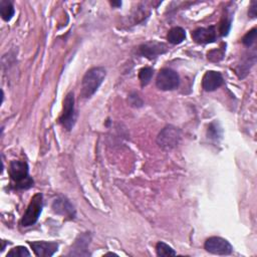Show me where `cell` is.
<instances>
[{"label":"cell","instance_id":"18","mask_svg":"<svg viewBox=\"0 0 257 257\" xmlns=\"http://www.w3.org/2000/svg\"><path fill=\"white\" fill-rule=\"evenodd\" d=\"M25 256H30V253L24 246H16L12 248L6 255V257H25Z\"/></svg>","mask_w":257,"mask_h":257},{"label":"cell","instance_id":"13","mask_svg":"<svg viewBox=\"0 0 257 257\" xmlns=\"http://www.w3.org/2000/svg\"><path fill=\"white\" fill-rule=\"evenodd\" d=\"M186 38V32L182 27L176 26L169 30L167 34V39L172 44H180Z\"/></svg>","mask_w":257,"mask_h":257},{"label":"cell","instance_id":"11","mask_svg":"<svg viewBox=\"0 0 257 257\" xmlns=\"http://www.w3.org/2000/svg\"><path fill=\"white\" fill-rule=\"evenodd\" d=\"M168 50V47L166 44L157 42V41H151L147 42L145 44H142L140 46V52L142 55L148 58H155L159 56L160 54L165 53Z\"/></svg>","mask_w":257,"mask_h":257},{"label":"cell","instance_id":"21","mask_svg":"<svg viewBox=\"0 0 257 257\" xmlns=\"http://www.w3.org/2000/svg\"><path fill=\"white\" fill-rule=\"evenodd\" d=\"M256 13H257V2L256 1H252L249 10H248V15L251 18H255L256 17Z\"/></svg>","mask_w":257,"mask_h":257},{"label":"cell","instance_id":"5","mask_svg":"<svg viewBox=\"0 0 257 257\" xmlns=\"http://www.w3.org/2000/svg\"><path fill=\"white\" fill-rule=\"evenodd\" d=\"M180 84L179 74L171 68H163L159 71L156 79V85L161 90H173Z\"/></svg>","mask_w":257,"mask_h":257},{"label":"cell","instance_id":"4","mask_svg":"<svg viewBox=\"0 0 257 257\" xmlns=\"http://www.w3.org/2000/svg\"><path fill=\"white\" fill-rule=\"evenodd\" d=\"M181 140V132L179 128L173 125L165 126L157 138V144L163 150H172L176 148Z\"/></svg>","mask_w":257,"mask_h":257},{"label":"cell","instance_id":"9","mask_svg":"<svg viewBox=\"0 0 257 257\" xmlns=\"http://www.w3.org/2000/svg\"><path fill=\"white\" fill-rule=\"evenodd\" d=\"M224 82L223 76L219 71L208 70L202 79V87L206 91H213L219 88Z\"/></svg>","mask_w":257,"mask_h":257},{"label":"cell","instance_id":"8","mask_svg":"<svg viewBox=\"0 0 257 257\" xmlns=\"http://www.w3.org/2000/svg\"><path fill=\"white\" fill-rule=\"evenodd\" d=\"M192 38L199 44L212 43L217 38V31L214 26L197 28L192 32Z\"/></svg>","mask_w":257,"mask_h":257},{"label":"cell","instance_id":"7","mask_svg":"<svg viewBox=\"0 0 257 257\" xmlns=\"http://www.w3.org/2000/svg\"><path fill=\"white\" fill-rule=\"evenodd\" d=\"M204 248L206 251L216 255H229L233 251L232 245L224 238L213 236L205 241Z\"/></svg>","mask_w":257,"mask_h":257},{"label":"cell","instance_id":"6","mask_svg":"<svg viewBox=\"0 0 257 257\" xmlns=\"http://www.w3.org/2000/svg\"><path fill=\"white\" fill-rule=\"evenodd\" d=\"M75 109H74V94L73 92H68L63 100V108L61 115L59 117V122L61 125L70 131L75 122Z\"/></svg>","mask_w":257,"mask_h":257},{"label":"cell","instance_id":"3","mask_svg":"<svg viewBox=\"0 0 257 257\" xmlns=\"http://www.w3.org/2000/svg\"><path fill=\"white\" fill-rule=\"evenodd\" d=\"M42 206H43V196L41 193H36L31 198L27 206V209L22 216L21 225L23 227H29L34 225L40 216V213L42 211Z\"/></svg>","mask_w":257,"mask_h":257},{"label":"cell","instance_id":"22","mask_svg":"<svg viewBox=\"0 0 257 257\" xmlns=\"http://www.w3.org/2000/svg\"><path fill=\"white\" fill-rule=\"evenodd\" d=\"M110 3H111V5H115V6H120V5H121V2H120V1H118V2H115V1H111Z\"/></svg>","mask_w":257,"mask_h":257},{"label":"cell","instance_id":"1","mask_svg":"<svg viewBox=\"0 0 257 257\" xmlns=\"http://www.w3.org/2000/svg\"><path fill=\"white\" fill-rule=\"evenodd\" d=\"M9 176L15 189H29L34 182L29 176L28 165L24 161L13 160L9 165Z\"/></svg>","mask_w":257,"mask_h":257},{"label":"cell","instance_id":"2","mask_svg":"<svg viewBox=\"0 0 257 257\" xmlns=\"http://www.w3.org/2000/svg\"><path fill=\"white\" fill-rule=\"evenodd\" d=\"M105 69L101 66H96L88 69L81 81L80 95L82 98L90 97L100 86L104 77H105Z\"/></svg>","mask_w":257,"mask_h":257},{"label":"cell","instance_id":"12","mask_svg":"<svg viewBox=\"0 0 257 257\" xmlns=\"http://www.w3.org/2000/svg\"><path fill=\"white\" fill-rule=\"evenodd\" d=\"M52 209L56 214L62 215L69 219H73L75 216V211L71 203L64 197L56 198L52 203Z\"/></svg>","mask_w":257,"mask_h":257},{"label":"cell","instance_id":"20","mask_svg":"<svg viewBox=\"0 0 257 257\" xmlns=\"http://www.w3.org/2000/svg\"><path fill=\"white\" fill-rule=\"evenodd\" d=\"M223 55H224V48L211 50L208 53V59H210L211 61H219L223 58Z\"/></svg>","mask_w":257,"mask_h":257},{"label":"cell","instance_id":"14","mask_svg":"<svg viewBox=\"0 0 257 257\" xmlns=\"http://www.w3.org/2000/svg\"><path fill=\"white\" fill-rule=\"evenodd\" d=\"M0 13L1 17L5 21H9L14 15V7L10 1L1 0L0 1Z\"/></svg>","mask_w":257,"mask_h":257},{"label":"cell","instance_id":"10","mask_svg":"<svg viewBox=\"0 0 257 257\" xmlns=\"http://www.w3.org/2000/svg\"><path fill=\"white\" fill-rule=\"evenodd\" d=\"M34 254L40 257H50L52 256L58 248L56 242H45V241H36L29 243Z\"/></svg>","mask_w":257,"mask_h":257},{"label":"cell","instance_id":"19","mask_svg":"<svg viewBox=\"0 0 257 257\" xmlns=\"http://www.w3.org/2000/svg\"><path fill=\"white\" fill-rule=\"evenodd\" d=\"M256 35H257V32H256V28H253L251 29L250 31H248L244 37L242 38V42L243 44H245L246 46H251L255 40H256Z\"/></svg>","mask_w":257,"mask_h":257},{"label":"cell","instance_id":"15","mask_svg":"<svg viewBox=\"0 0 257 257\" xmlns=\"http://www.w3.org/2000/svg\"><path fill=\"white\" fill-rule=\"evenodd\" d=\"M89 244V238L87 234H83L81 236H79V239H77L73 245V249H71V252L69 253V255H77V256H81V249L80 248H84L86 249L87 245Z\"/></svg>","mask_w":257,"mask_h":257},{"label":"cell","instance_id":"17","mask_svg":"<svg viewBox=\"0 0 257 257\" xmlns=\"http://www.w3.org/2000/svg\"><path fill=\"white\" fill-rule=\"evenodd\" d=\"M154 74V69L151 67H143L139 72V79L142 86H146L151 81Z\"/></svg>","mask_w":257,"mask_h":257},{"label":"cell","instance_id":"16","mask_svg":"<svg viewBox=\"0 0 257 257\" xmlns=\"http://www.w3.org/2000/svg\"><path fill=\"white\" fill-rule=\"evenodd\" d=\"M156 252L158 256H175V250L164 242H158L156 245Z\"/></svg>","mask_w":257,"mask_h":257}]
</instances>
